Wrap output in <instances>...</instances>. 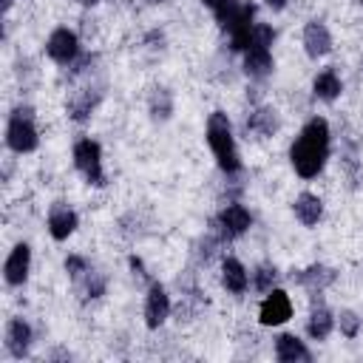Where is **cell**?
Wrapping results in <instances>:
<instances>
[{"instance_id":"23","label":"cell","mask_w":363,"mask_h":363,"mask_svg":"<svg viewBox=\"0 0 363 363\" xmlns=\"http://www.w3.org/2000/svg\"><path fill=\"white\" fill-rule=\"evenodd\" d=\"M335 323H337V318H335L326 306H315V309L309 312V320H306V335H309L312 340H326V337L332 335Z\"/></svg>"},{"instance_id":"33","label":"cell","mask_w":363,"mask_h":363,"mask_svg":"<svg viewBox=\"0 0 363 363\" xmlns=\"http://www.w3.org/2000/svg\"><path fill=\"white\" fill-rule=\"evenodd\" d=\"M156 3H162V0H156Z\"/></svg>"},{"instance_id":"6","label":"cell","mask_w":363,"mask_h":363,"mask_svg":"<svg viewBox=\"0 0 363 363\" xmlns=\"http://www.w3.org/2000/svg\"><path fill=\"white\" fill-rule=\"evenodd\" d=\"M250 227H252V216H250V210H247L244 204H238V201L224 204V207L218 210L216 221H213V233H218L221 241L238 238V235H244Z\"/></svg>"},{"instance_id":"16","label":"cell","mask_w":363,"mask_h":363,"mask_svg":"<svg viewBox=\"0 0 363 363\" xmlns=\"http://www.w3.org/2000/svg\"><path fill=\"white\" fill-rule=\"evenodd\" d=\"M99 99H102V88H79V91L68 99V119H74V122H79V125L88 122V119L94 116Z\"/></svg>"},{"instance_id":"9","label":"cell","mask_w":363,"mask_h":363,"mask_svg":"<svg viewBox=\"0 0 363 363\" xmlns=\"http://www.w3.org/2000/svg\"><path fill=\"white\" fill-rule=\"evenodd\" d=\"M292 318V301H289V295L284 292V289H269L267 292V298L261 301V309H258V320L264 323V326H281V323H286Z\"/></svg>"},{"instance_id":"8","label":"cell","mask_w":363,"mask_h":363,"mask_svg":"<svg viewBox=\"0 0 363 363\" xmlns=\"http://www.w3.org/2000/svg\"><path fill=\"white\" fill-rule=\"evenodd\" d=\"M167 318H170V295L159 281H150L145 295V326L159 329Z\"/></svg>"},{"instance_id":"4","label":"cell","mask_w":363,"mask_h":363,"mask_svg":"<svg viewBox=\"0 0 363 363\" xmlns=\"http://www.w3.org/2000/svg\"><path fill=\"white\" fill-rule=\"evenodd\" d=\"M40 145V133H37V125H34V108L31 105H17L11 113H9V122H6V147L11 153H31L37 150Z\"/></svg>"},{"instance_id":"7","label":"cell","mask_w":363,"mask_h":363,"mask_svg":"<svg viewBox=\"0 0 363 363\" xmlns=\"http://www.w3.org/2000/svg\"><path fill=\"white\" fill-rule=\"evenodd\" d=\"M45 54H48L57 65H74V62L79 60V37H77L71 28L60 26V28H54V31L48 34V40H45Z\"/></svg>"},{"instance_id":"11","label":"cell","mask_w":363,"mask_h":363,"mask_svg":"<svg viewBox=\"0 0 363 363\" xmlns=\"http://www.w3.org/2000/svg\"><path fill=\"white\" fill-rule=\"evenodd\" d=\"M45 224H48V233H51L54 241H68V238L77 233V227H79V216H77L68 204L54 201L51 210H48Z\"/></svg>"},{"instance_id":"32","label":"cell","mask_w":363,"mask_h":363,"mask_svg":"<svg viewBox=\"0 0 363 363\" xmlns=\"http://www.w3.org/2000/svg\"><path fill=\"white\" fill-rule=\"evenodd\" d=\"M79 3H82V6H96L99 0H79Z\"/></svg>"},{"instance_id":"21","label":"cell","mask_w":363,"mask_h":363,"mask_svg":"<svg viewBox=\"0 0 363 363\" xmlns=\"http://www.w3.org/2000/svg\"><path fill=\"white\" fill-rule=\"evenodd\" d=\"M275 130H278V113H275V108L261 105V108H255V111L247 116V133H255V136L267 139V136H272Z\"/></svg>"},{"instance_id":"25","label":"cell","mask_w":363,"mask_h":363,"mask_svg":"<svg viewBox=\"0 0 363 363\" xmlns=\"http://www.w3.org/2000/svg\"><path fill=\"white\" fill-rule=\"evenodd\" d=\"M275 281H278V269H275L272 264H261V267H255V272H252V286H255L258 292H269V289H275Z\"/></svg>"},{"instance_id":"14","label":"cell","mask_w":363,"mask_h":363,"mask_svg":"<svg viewBox=\"0 0 363 363\" xmlns=\"http://www.w3.org/2000/svg\"><path fill=\"white\" fill-rule=\"evenodd\" d=\"M303 51L312 60H320L332 51V34H329L323 20H309L303 26Z\"/></svg>"},{"instance_id":"15","label":"cell","mask_w":363,"mask_h":363,"mask_svg":"<svg viewBox=\"0 0 363 363\" xmlns=\"http://www.w3.org/2000/svg\"><path fill=\"white\" fill-rule=\"evenodd\" d=\"M244 54V74L250 79H264L275 71V60H272V51L264 48V45H250L241 51Z\"/></svg>"},{"instance_id":"5","label":"cell","mask_w":363,"mask_h":363,"mask_svg":"<svg viewBox=\"0 0 363 363\" xmlns=\"http://www.w3.org/2000/svg\"><path fill=\"white\" fill-rule=\"evenodd\" d=\"M74 167L82 173V179L94 187H102L105 184V170H102V147L99 142H94L91 136L79 139L74 145Z\"/></svg>"},{"instance_id":"22","label":"cell","mask_w":363,"mask_h":363,"mask_svg":"<svg viewBox=\"0 0 363 363\" xmlns=\"http://www.w3.org/2000/svg\"><path fill=\"white\" fill-rule=\"evenodd\" d=\"M147 113L156 122H167L173 116V91L164 88V85L150 88V94H147Z\"/></svg>"},{"instance_id":"19","label":"cell","mask_w":363,"mask_h":363,"mask_svg":"<svg viewBox=\"0 0 363 363\" xmlns=\"http://www.w3.org/2000/svg\"><path fill=\"white\" fill-rule=\"evenodd\" d=\"M275 357L281 363H301V360H312V352L303 346L301 337L284 332V335L275 337Z\"/></svg>"},{"instance_id":"2","label":"cell","mask_w":363,"mask_h":363,"mask_svg":"<svg viewBox=\"0 0 363 363\" xmlns=\"http://www.w3.org/2000/svg\"><path fill=\"white\" fill-rule=\"evenodd\" d=\"M207 145L216 156V164L221 167V173L235 176L241 173V156H238V145L233 136V125L230 116L224 111H213L207 116Z\"/></svg>"},{"instance_id":"17","label":"cell","mask_w":363,"mask_h":363,"mask_svg":"<svg viewBox=\"0 0 363 363\" xmlns=\"http://www.w3.org/2000/svg\"><path fill=\"white\" fill-rule=\"evenodd\" d=\"M221 284L227 292L233 295H244L247 286H250V275H247V267L238 261V258H224L221 261Z\"/></svg>"},{"instance_id":"18","label":"cell","mask_w":363,"mask_h":363,"mask_svg":"<svg viewBox=\"0 0 363 363\" xmlns=\"http://www.w3.org/2000/svg\"><path fill=\"white\" fill-rule=\"evenodd\" d=\"M292 213L303 227H318V221L323 218V201L315 193H301L292 201Z\"/></svg>"},{"instance_id":"26","label":"cell","mask_w":363,"mask_h":363,"mask_svg":"<svg viewBox=\"0 0 363 363\" xmlns=\"http://www.w3.org/2000/svg\"><path fill=\"white\" fill-rule=\"evenodd\" d=\"M275 43V28L272 26H267V23H255L252 26V34H250V45H264V48H269ZM247 45V48H250Z\"/></svg>"},{"instance_id":"31","label":"cell","mask_w":363,"mask_h":363,"mask_svg":"<svg viewBox=\"0 0 363 363\" xmlns=\"http://www.w3.org/2000/svg\"><path fill=\"white\" fill-rule=\"evenodd\" d=\"M11 6H14V0H3V11H9Z\"/></svg>"},{"instance_id":"30","label":"cell","mask_w":363,"mask_h":363,"mask_svg":"<svg viewBox=\"0 0 363 363\" xmlns=\"http://www.w3.org/2000/svg\"><path fill=\"white\" fill-rule=\"evenodd\" d=\"M201 3H204V6L210 9V11H216V9H218V6L224 3V0H201Z\"/></svg>"},{"instance_id":"12","label":"cell","mask_w":363,"mask_h":363,"mask_svg":"<svg viewBox=\"0 0 363 363\" xmlns=\"http://www.w3.org/2000/svg\"><path fill=\"white\" fill-rule=\"evenodd\" d=\"M292 281L301 284L309 295H320L323 289H329L337 281V272L332 267H326V264H309L306 269H298L292 275Z\"/></svg>"},{"instance_id":"20","label":"cell","mask_w":363,"mask_h":363,"mask_svg":"<svg viewBox=\"0 0 363 363\" xmlns=\"http://www.w3.org/2000/svg\"><path fill=\"white\" fill-rule=\"evenodd\" d=\"M312 94L323 102H335L340 94H343V79L337 77L335 68H323L315 79H312Z\"/></svg>"},{"instance_id":"3","label":"cell","mask_w":363,"mask_h":363,"mask_svg":"<svg viewBox=\"0 0 363 363\" xmlns=\"http://www.w3.org/2000/svg\"><path fill=\"white\" fill-rule=\"evenodd\" d=\"M218 26L230 34V48L233 51H244L250 45V34H252V17H255V6L247 0H224L216 11Z\"/></svg>"},{"instance_id":"24","label":"cell","mask_w":363,"mask_h":363,"mask_svg":"<svg viewBox=\"0 0 363 363\" xmlns=\"http://www.w3.org/2000/svg\"><path fill=\"white\" fill-rule=\"evenodd\" d=\"M74 284L79 286V292H82V298H85V301H96V298H102V295H105V289H108L105 275H102V272H96L94 267H91L79 281H74Z\"/></svg>"},{"instance_id":"29","label":"cell","mask_w":363,"mask_h":363,"mask_svg":"<svg viewBox=\"0 0 363 363\" xmlns=\"http://www.w3.org/2000/svg\"><path fill=\"white\" fill-rule=\"evenodd\" d=\"M286 3H289V0H267V6H269L272 11H281V9H286Z\"/></svg>"},{"instance_id":"1","label":"cell","mask_w":363,"mask_h":363,"mask_svg":"<svg viewBox=\"0 0 363 363\" xmlns=\"http://www.w3.org/2000/svg\"><path fill=\"white\" fill-rule=\"evenodd\" d=\"M332 150V130L323 116H312L289 147V162L301 179H315Z\"/></svg>"},{"instance_id":"13","label":"cell","mask_w":363,"mask_h":363,"mask_svg":"<svg viewBox=\"0 0 363 363\" xmlns=\"http://www.w3.org/2000/svg\"><path fill=\"white\" fill-rule=\"evenodd\" d=\"M31 340H34V332H31V323L26 318H11L6 323V349L11 357L23 360L31 349Z\"/></svg>"},{"instance_id":"28","label":"cell","mask_w":363,"mask_h":363,"mask_svg":"<svg viewBox=\"0 0 363 363\" xmlns=\"http://www.w3.org/2000/svg\"><path fill=\"white\" fill-rule=\"evenodd\" d=\"M88 269H91V264H88L82 255H68V258H65V272H68L71 281H79Z\"/></svg>"},{"instance_id":"10","label":"cell","mask_w":363,"mask_h":363,"mask_svg":"<svg viewBox=\"0 0 363 363\" xmlns=\"http://www.w3.org/2000/svg\"><path fill=\"white\" fill-rule=\"evenodd\" d=\"M28 269H31V247L26 241L14 244L11 252L6 255V264H3V278L9 286H23L28 281Z\"/></svg>"},{"instance_id":"27","label":"cell","mask_w":363,"mask_h":363,"mask_svg":"<svg viewBox=\"0 0 363 363\" xmlns=\"http://www.w3.org/2000/svg\"><path fill=\"white\" fill-rule=\"evenodd\" d=\"M337 326H340V332H343L346 337H357V335H360V315L352 312V309H343V312L337 315Z\"/></svg>"}]
</instances>
